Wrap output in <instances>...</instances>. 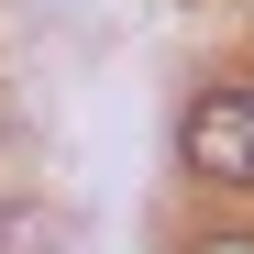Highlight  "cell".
I'll use <instances>...</instances> for the list:
<instances>
[{"label":"cell","mask_w":254,"mask_h":254,"mask_svg":"<svg viewBox=\"0 0 254 254\" xmlns=\"http://www.w3.org/2000/svg\"><path fill=\"white\" fill-rule=\"evenodd\" d=\"M177 155L199 166V177H221V188H254V89H210V100H188Z\"/></svg>","instance_id":"cell-1"},{"label":"cell","mask_w":254,"mask_h":254,"mask_svg":"<svg viewBox=\"0 0 254 254\" xmlns=\"http://www.w3.org/2000/svg\"><path fill=\"white\" fill-rule=\"evenodd\" d=\"M0 254H77V232L45 199H0Z\"/></svg>","instance_id":"cell-2"},{"label":"cell","mask_w":254,"mask_h":254,"mask_svg":"<svg viewBox=\"0 0 254 254\" xmlns=\"http://www.w3.org/2000/svg\"><path fill=\"white\" fill-rule=\"evenodd\" d=\"M188 254H254V232H210V243H188Z\"/></svg>","instance_id":"cell-3"}]
</instances>
